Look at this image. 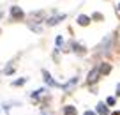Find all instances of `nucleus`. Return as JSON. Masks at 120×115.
Returning <instances> with one entry per match:
<instances>
[{"label": "nucleus", "mask_w": 120, "mask_h": 115, "mask_svg": "<svg viewBox=\"0 0 120 115\" xmlns=\"http://www.w3.org/2000/svg\"><path fill=\"white\" fill-rule=\"evenodd\" d=\"M99 74H101V73H99V69H97V67H95V69H92V73L88 74V83H94L95 80H97V76H99Z\"/></svg>", "instance_id": "obj_1"}, {"label": "nucleus", "mask_w": 120, "mask_h": 115, "mask_svg": "<svg viewBox=\"0 0 120 115\" xmlns=\"http://www.w3.org/2000/svg\"><path fill=\"white\" fill-rule=\"evenodd\" d=\"M11 12H12V18H16V20L23 18V11L19 7H16V5H14V7H11Z\"/></svg>", "instance_id": "obj_2"}, {"label": "nucleus", "mask_w": 120, "mask_h": 115, "mask_svg": "<svg viewBox=\"0 0 120 115\" xmlns=\"http://www.w3.org/2000/svg\"><path fill=\"white\" fill-rule=\"evenodd\" d=\"M42 74H44V82H46V83H49L51 87H58V83H55V82L51 80V76H49L48 71H42Z\"/></svg>", "instance_id": "obj_3"}, {"label": "nucleus", "mask_w": 120, "mask_h": 115, "mask_svg": "<svg viewBox=\"0 0 120 115\" xmlns=\"http://www.w3.org/2000/svg\"><path fill=\"white\" fill-rule=\"evenodd\" d=\"M97 113L99 115H108V108H106L104 103H99L97 104Z\"/></svg>", "instance_id": "obj_4"}, {"label": "nucleus", "mask_w": 120, "mask_h": 115, "mask_svg": "<svg viewBox=\"0 0 120 115\" xmlns=\"http://www.w3.org/2000/svg\"><path fill=\"white\" fill-rule=\"evenodd\" d=\"M109 71H111V66H109V64H101V67H99V73L101 74H108Z\"/></svg>", "instance_id": "obj_5"}, {"label": "nucleus", "mask_w": 120, "mask_h": 115, "mask_svg": "<svg viewBox=\"0 0 120 115\" xmlns=\"http://www.w3.org/2000/svg\"><path fill=\"white\" fill-rule=\"evenodd\" d=\"M64 113L65 115H76V108L74 106H65L64 108Z\"/></svg>", "instance_id": "obj_6"}, {"label": "nucleus", "mask_w": 120, "mask_h": 115, "mask_svg": "<svg viewBox=\"0 0 120 115\" xmlns=\"http://www.w3.org/2000/svg\"><path fill=\"white\" fill-rule=\"evenodd\" d=\"M78 23L85 27V25H88V23H90V20H88V16H79V18H78Z\"/></svg>", "instance_id": "obj_7"}, {"label": "nucleus", "mask_w": 120, "mask_h": 115, "mask_svg": "<svg viewBox=\"0 0 120 115\" xmlns=\"http://www.w3.org/2000/svg\"><path fill=\"white\" fill-rule=\"evenodd\" d=\"M60 20H64V16H56V18H51V20H48V25H56V23H58Z\"/></svg>", "instance_id": "obj_8"}, {"label": "nucleus", "mask_w": 120, "mask_h": 115, "mask_svg": "<svg viewBox=\"0 0 120 115\" xmlns=\"http://www.w3.org/2000/svg\"><path fill=\"white\" fill-rule=\"evenodd\" d=\"M106 103H108V104H115V97H108V99H106Z\"/></svg>", "instance_id": "obj_9"}, {"label": "nucleus", "mask_w": 120, "mask_h": 115, "mask_svg": "<svg viewBox=\"0 0 120 115\" xmlns=\"http://www.w3.org/2000/svg\"><path fill=\"white\" fill-rule=\"evenodd\" d=\"M94 20H102V14H99V12H95V14H94Z\"/></svg>", "instance_id": "obj_10"}, {"label": "nucleus", "mask_w": 120, "mask_h": 115, "mask_svg": "<svg viewBox=\"0 0 120 115\" xmlns=\"http://www.w3.org/2000/svg\"><path fill=\"white\" fill-rule=\"evenodd\" d=\"M116 94H118V96H120V83H118V85H116Z\"/></svg>", "instance_id": "obj_11"}, {"label": "nucleus", "mask_w": 120, "mask_h": 115, "mask_svg": "<svg viewBox=\"0 0 120 115\" xmlns=\"http://www.w3.org/2000/svg\"><path fill=\"white\" fill-rule=\"evenodd\" d=\"M85 115H95L94 111H85Z\"/></svg>", "instance_id": "obj_12"}, {"label": "nucleus", "mask_w": 120, "mask_h": 115, "mask_svg": "<svg viewBox=\"0 0 120 115\" xmlns=\"http://www.w3.org/2000/svg\"><path fill=\"white\" fill-rule=\"evenodd\" d=\"M111 115H120V111H115V113H111Z\"/></svg>", "instance_id": "obj_13"}, {"label": "nucleus", "mask_w": 120, "mask_h": 115, "mask_svg": "<svg viewBox=\"0 0 120 115\" xmlns=\"http://www.w3.org/2000/svg\"><path fill=\"white\" fill-rule=\"evenodd\" d=\"M118 9H120V5H118Z\"/></svg>", "instance_id": "obj_14"}]
</instances>
